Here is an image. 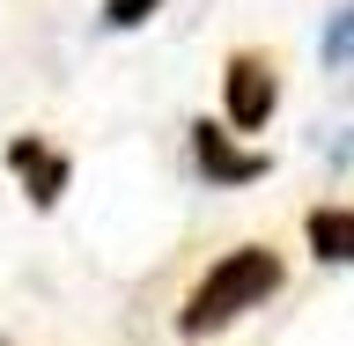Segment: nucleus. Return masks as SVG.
Returning a JSON list of instances; mask_svg holds the SVG:
<instances>
[{"mask_svg": "<svg viewBox=\"0 0 354 346\" xmlns=\"http://www.w3.org/2000/svg\"><path fill=\"white\" fill-rule=\"evenodd\" d=\"M281 280H288V265H281L273 243H236V251H221V258L192 280L185 309H177V339H214V331H229L243 309L273 302Z\"/></svg>", "mask_w": 354, "mask_h": 346, "instance_id": "obj_1", "label": "nucleus"}, {"mask_svg": "<svg viewBox=\"0 0 354 346\" xmlns=\"http://www.w3.org/2000/svg\"><path fill=\"white\" fill-rule=\"evenodd\" d=\"M281 110V66L259 44H236L221 59V126L229 133H266Z\"/></svg>", "mask_w": 354, "mask_h": 346, "instance_id": "obj_2", "label": "nucleus"}, {"mask_svg": "<svg viewBox=\"0 0 354 346\" xmlns=\"http://www.w3.org/2000/svg\"><path fill=\"white\" fill-rule=\"evenodd\" d=\"M192 170L207 177V184H259V177L273 170V155L266 148H236L229 126H214V118H192Z\"/></svg>", "mask_w": 354, "mask_h": 346, "instance_id": "obj_3", "label": "nucleus"}, {"mask_svg": "<svg viewBox=\"0 0 354 346\" xmlns=\"http://www.w3.org/2000/svg\"><path fill=\"white\" fill-rule=\"evenodd\" d=\"M8 170L22 177L30 206H37V214H52V206H59V192H66V177H74V162H66L59 148H44L37 133H15V140H8Z\"/></svg>", "mask_w": 354, "mask_h": 346, "instance_id": "obj_4", "label": "nucleus"}, {"mask_svg": "<svg viewBox=\"0 0 354 346\" xmlns=\"http://www.w3.org/2000/svg\"><path fill=\"white\" fill-rule=\"evenodd\" d=\"M303 236L317 265H354V206H310Z\"/></svg>", "mask_w": 354, "mask_h": 346, "instance_id": "obj_5", "label": "nucleus"}, {"mask_svg": "<svg viewBox=\"0 0 354 346\" xmlns=\"http://www.w3.org/2000/svg\"><path fill=\"white\" fill-rule=\"evenodd\" d=\"M325 59H332V66L354 59V8H339V15L325 22Z\"/></svg>", "mask_w": 354, "mask_h": 346, "instance_id": "obj_6", "label": "nucleus"}, {"mask_svg": "<svg viewBox=\"0 0 354 346\" xmlns=\"http://www.w3.org/2000/svg\"><path fill=\"white\" fill-rule=\"evenodd\" d=\"M162 0H104V30H140Z\"/></svg>", "mask_w": 354, "mask_h": 346, "instance_id": "obj_7", "label": "nucleus"}, {"mask_svg": "<svg viewBox=\"0 0 354 346\" xmlns=\"http://www.w3.org/2000/svg\"><path fill=\"white\" fill-rule=\"evenodd\" d=\"M0 346H8V339H0Z\"/></svg>", "mask_w": 354, "mask_h": 346, "instance_id": "obj_8", "label": "nucleus"}]
</instances>
